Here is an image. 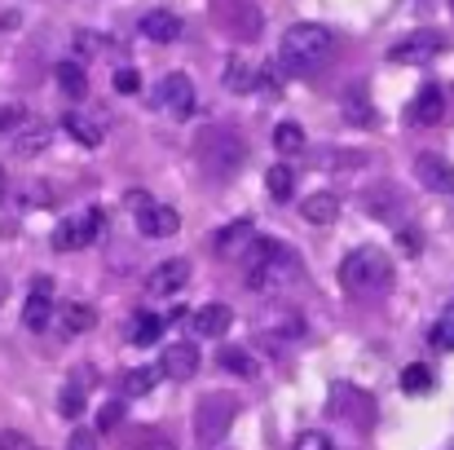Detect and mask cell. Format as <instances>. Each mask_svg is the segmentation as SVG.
Listing matches in <instances>:
<instances>
[{
  "instance_id": "1",
  "label": "cell",
  "mask_w": 454,
  "mask_h": 450,
  "mask_svg": "<svg viewBox=\"0 0 454 450\" xmlns=\"http://www.w3.org/2000/svg\"><path fill=\"white\" fill-rule=\"evenodd\" d=\"M331 49H335L331 27H322V22H296V27L283 31L278 58H283V71L309 75V71H317V67L331 58Z\"/></svg>"
},
{
  "instance_id": "2",
  "label": "cell",
  "mask_w": 454,
  "mask_h": 450,
  "mask_svg": "<svg viewBox=\"0 0 454 450\" xmlns=\"http://www.w3.org/2000/svg\"><path fill=\"white\" fill-rule=\"evenodd\" d=\"M292 279H301V261L278 239H256L247 252V288L252 292H278Z\"/></svg>"
},
{
  "instance_id": "3",
  "label": "cell",
  "mask_w": 454,
  "mask_h": 450,
  "mask_svg": "<svg viewBox=\"0 0 454 450\" xmlns=\"http://www.w3.org/2000/svg\"><path fill=\"white\" fill-rule=\"evenodd\" d=\"M393 283V261L380 248H357L340 261V288L348 296H380Z\"/></svg>"
},
{
  "instance_id": "4",
  "label": "cell",
  "mask_w": 454,
  "mask_h": 450,
  "mask_svg": "<svg viewBox=\"0 0 454 450\" xmlns=\"http://www.w3.org/2000/svg\"><path fill=\"white\" fill-rule=\"evenodd\" d=\"M239 415V402L230 393H207L199 402V415H194V438L199 446H216L225 433H230V420Z\"/></svg>"
},
{
  "instance_id": "5",
  "label": "cell",
  "mask_w": 454,
  "mask_h": 450,
  "mask_svg": "<svg viewBox=\"0 0 454 450\" xmlns=\"http://www.w3.org/2000/svg\"><path fill=\"white\" fill-rule=\"evenodd\" d=\"M446 49V40H442V31H411L406 40H397L393 49H388V62H402V67H424L428 58H437Z\"/></svg>"
},
{
  "instance_id": "6",
  "label": "cell",
  "mask_w": 454,
  "mask_h": 450,
  "mask_svg": "<svg viewBox=\"0 0 454 450\" xmlns=\"http://www.w3.org/2000/svg\"><path fill=\"white\" fill-rule=\"evenodd\" d=\"M102 208H89V212H80L75 221H62L58 230H53V248L58 252H71V248H89L98 234H102Z\"/></svg>"
},
{
  "instance_id": "7",
  "label": "cell",
  "mask_w": 454,
  "mask_h": 450,
  "mask_svg": "<svg viewBox=\"0 0 454 450\" xmlns=\"http://www.w3.org/2000/svg\"><path fill=\"white\" fill-rule=\"evenodd\" d=\"M49 322H53V274H40L27 292V304H22V327L44 331Z\"/></svg>"
},
{
  "instance_id": "8",
  "label": "cell",
  "mask_w": 454,
  "mask_h": 450,
  "mask_svg": "<svg viewBox=\"0 0 454 450\" xmlns=\"http://www.w3.org/2000/svg\"><path fill=\"white\" fill-rule=\"evenodd\" d=\"M159 107H163L168 115L185 120V115L194 111V80H190V75H181V71L163 75V84H159Z\"/></svg>"
},
{
  "instance_id": "9",
  "label": "cell",
  "mask_w": 454,
  "mask_h": 450,
  "mask_svg": "<svg viewBox=\"0 0 454 450\" xmlns=\"http://www.w3.org/2000/svg\"><path fill=\"white\" fill-rule=\"evenodd\" d=\"M185 283H190V261H181V257L159 261L151 274H146V292H151V296H172V292H181Z\"/></svg>"
},
{
  "instance_id": "10",
  "label": "cell",
  "mask_w": 454,
  "mask_h": 450,
  "mask_svg": "<svg viewBox=\"0 0 454 450\" xmlns=\"http://www.w3.org/2000/svg\"><path fill=\"white\" fill-rule=\"evenodd\" d=\"M415 177H419V186L433 190V194H454V163L442 159V154H419V159H415Z\"/></svg>"
},
{
  "instance_id": "11",
  "label": "cell",
  "mask_w": 454,
  "mask_h": 450,
  "mask_svg": "<svg viewBox=\"0 0 454 450\" xmlns=\"http://www.w3.org/2000/svg\"><path fill=\"white\" fill-rule=\"evenodd\" d=\"M176 225H181V212L168 208V203H146L137 212V234L142 239H168V234H176Z\"/></svg>"
},
{
  "instance_id": "12",
  "label": "cell",
  "mask_w": 454,
  "mask_h": 450,
  "mask_svg": "<svg viewBox=\"0 0 454 450\" xmlns=\"http://www.w3.org/2000/svg\"><path fill=\"white\" fill-rule=\"evenodd\" d=\"M159 371H163L168 380H194V371H199V349H194L190 340H176V344H168V349H163V362H159Z\"/></svg>"
},
{
  "instance_id": "13",
  "label": "cell",
  "mask_w": 454,
  "mask_h": 450,
  "mask_svg": "<svg viewBox=\"0 0 454 450\" xmlns=\"http://www.w3.org/2000/svg\"><path fill=\"white\" fill-rule=\"evenodd\" d=\"M442 115H446V93H442L437 84H424V89L415 93V102H411V124L433 129Z\"/></svg>"
},
{
  "instance_id": "14",
  "label": "cell",
  "mask_w": 454,
  "mask_h": 450,
  "mask_svg": "<svg viewBox=\"0 0 454 450\" xmlns=\"http://www.w3.org/2000/svg\"><path fill=\"white\" fill-rule=\"evenodd\" d=\"M190 322H194V331H199V336L216 340V336H225V331H230V322H234V309L212 300V304H199V309L190 313Z\"/></svg>"
},
{
  "instance_id": "15",
  "label": "cell",
  "mask_w": 454,
  "mask_h": 450,
  "mask_svg": "<svg viewBox=\"0 0 454 450\" xmlns=\"http://www.w3.org/2000/svg\"><path fill=\"white\" fill-rule=\"evenodd\" d=\"M142 36L154 40V44H172L176 36H181V18L176 13H168V9H151V13H142Z\"/></svg>"
},
{
  "instance_id": "16",
  "label": "cell",
  "mask_w": 454,
  "mask_h": 450,
  "mask_svg": "<svg viewBox=\"0 0 454 450\" xmlns=\"http://www.w3.org/2000/svg\"><path fill=\"white\" fill-rule=\"evenodd\" d=\"M239 243H252V221H247V217H239V221H230V225H221V230L212 234V252H216V257H234Z\"/></svg>"
},
{
  "instance_id": "17",
  "label": "cell",
  "mask_w": 454,
  "mask_h": 450,
  "mask_svg": "<svg viewBox=\"0 0 454 450\" xmlns=\"http://www.w3.org/2000/svg\"><path fill=\"white\" fill-rule=\"evenodd\" d=\"M84 402H89V384H84V375H71V380L62 384V393H58L62 420H80V415H84Z\"/></svg>"
},
{
  "instance_id": "18",
  "label": "cell",
  "mask_w": 454,
  "mask_h": 450,
  "mask_svg": "<svg viewBox=\"0 0 454 450\" xmlns=\"http://www.w3.org/2000/svg\"><path fill=\"white\" fill-rule=\"evenodd\" d=\"M62 129H67V133H71L80 146H89V150L102 146V138H106V133H102V124H98L93 115H84V111H71V115L62 120Z\"/></svg>"
},
{
  "instance_id": "19",
  "label": "cell",
  "mask_w": 454,
  "mask_h": 450,
  "mask_svg": "<svg viewBox=\"0 0 454 450\" xmlns=\"http://www.w3.org/2000/svg\"><path fill=\"white\" fill-rule=\"evenodd\" d=\"M93 327H98V309H93V304H84V300L75 304V300H71V304L62 309V336H89Z\"/></svg>"
},
{
  "instance_id": "20",
  "label": "cell",
  "mask_w": 454,
  "mask_h": 450,
  "mask_svg": "<svg viewBox=\"0 0 454 450\" xmlns=\"http://www.w3.org/2000/svg\"><path fill=\"white\" fill-rule=\"evenodd\" d=\"M301 212H304V221H309V225H331V221L340 217V199H335L331 190H322V194H309Z\"/></svg>"
},
{
  "instance_id": "21",
  "label": "cell",
  "mask_w": 454,
  "mask_h": 450,
  "mask_svg": "<svg viewBox=\"0 0 454 450\" xmlns=\"http://www.w3.org/2000/svg\"><path fill=\"white\" fill-rule=\"evenodd\" d=\"M261 84V71L247 62V58H230V67H225V89L230 93H252Z\"/></svg>"
},
{
  "instance_id": "22",
  "label": "cell",
  "mask_w": 454,
  "mask_h": 450,
  "mask_svg": "<svg viewBox=\"0 0 454 450\" xmlns=\"http://www.w3.org/2000/svg\"><path fill=\"white\" fill-rule=\"evenodd\" d=\"M58 84H62V93H67L71 102H80V98L89 93V75H84L80 62H58Z\"/></svg>"
},
{
  "instance_id": "23",
  "label": "cell",
  "mask_w": 454,
  "mask_h": 450,
  "mask_svg": "<svg viewBox=\"0 0 454 450\" xmlns=\"http://www.w3.org/2000/svg\"><path fill=\"white\" fill-rule=\"evenodd\" d=\"M265 190H270L278 203H287V199L296 194V172H292L287 163H274V168L265 172Z\"/></svg>"
},
{
  "instance_id": "24",
  "label": "cell",
  "mask_w": 454,
  "mask_h": 450,
  "mask_svg": "<svg viewBox=\"0 0 454 450\" xmlns=\"http://www.w3.org/2000/svg\"><path fill=\"white\" fill-rule=\"evenodd\" d=\"M265 331L270 336H278V340H287V336H301L304 331V318L296 309H274L270 318H265Z\"/></svg>"
},
{
  "instance_id": "25",
  "label": "cell",
  "mask_w": 454,
  "mask_h": 450,
  "mask_svg": "<svg viewBox=\"0 0 454 450\" xmlns=\"http://www.w3.org/2000/svg\"><path fill=\"white\" fill-rule=\"evenodd\" d=\"M221 367H225L230 375H239V380H252V375H256L252 349H221Z\"/></svg>"
},
{
  "instance_id": "26",
  "label": "cell",
  "mask_w": 454,
  "mask_h": 450,
  "mask_svg": "<svg viewBox=\"0 0 454 450\" xmlns=\"http://www.w3.org/2000/svg\"><path fill=\"white\" fill-rule=\"evenodd\" d=\"M274 146H278V154H301L304 150V129L296 124V120H283V124L274 129Z\"/></svg>"
},
{
  "instance_id": "27",
  "label": "cell",
  "mask_w": 454,
  "mask_h": 450,
  "mask_svg": "<svg viewBox=\"0 0 454 450\" xmlns=\"http://www.w3.org/2000/svg\"><path fill=\"white\" fill-rule=\"evenodd\" d=\"M159 336H163V318H154V313H137L133 327H129V340L133 344H154Z\"/></svg>"
},
{
  "instance_id": "28",
  "label": "cell",
  "mask_w": 454,
  "mask_h": 450,
  "mask_svg": "<svg viewBox=\"0 0 454 450\" xmlns=\"http://www.w3.org/2000/svg\"><path fill=\"white\" fill-rule=\"evenodd\" d=\"M402 389H406L411 398H419V393H428V389H433V371H428L424 362H411V367L402 371Z\"/></svg>"
},
{
  "instance_id": "29",
  "label": "cell",
  "mask_w": 454,
  "mask_h": 450,
  "mask_svg": "<svg viewBox=\"0 0 454 450\" xmlns=\"http://www.w3.org/2000/svg\"><path fill=\"white\" fill-rule=\"evenodd\" d=\"M154 380H159V371L154 367H137V371H129L124 375V398H146L154 389Z\"/></svg>"
},
{
  "instance_id": "30",
  "label": "cell",
  "mask_w": 454,
  "mask_h": 450,
  "mask_svg": "<svg viewBox=\"0 0 454 450\" xmlns=\"http://www.w3.org/2000/svg\"><path fill=\"white\" fill-rule=\"evenodd\" d=\"M124 424V402H106L102 411H98V433H111V429H120Z\"/></svg>"
},
{
  "instance_id": "31",
  "label": "cell",
  "mask_w": 454,
  "mask_h": 450,
  "mask_svg": "<svg viewBox=\"0 0 454 450\" xmlns=\"http://www.w3.org/2000/svg\"><path fill=\"white\" fill-rule=\"evenodd\" d=\"M344 115H348L353 124H375V111H371V107H366V102H362L357 93L348 98V107H344Z\"/></svg>"
},
{
  "instance_id": "32",
  "label": "cell",
  "mask_w": 454,
  "mask_h": 450,
  "mask_svg": "<svg viewBox=\"0 0 454 450\" xmlns=\"http://www.w3.org/2000/svg\"><path fill=\"white\" fill-rule=\"evenodd\" d=\"M67 450H98V433L93 429H71V438H67Z\"/></svg>"
},
{
  "instance_id": "33",
  "label": "cell",
  "mask_w": 454,
  "mask_h": 450,
  "mask_svg": "<svg viewBox=\"0 0 454 450\" xmlns=\"http://www.w3.org/2000/svg\"><path fill=\"white\" fill-rule=\"evenodd\" d=\"M296 450H335V442L326 438V433H317V429H309L296 438Z\"/></svg>"
},
{
  "instance_id": "34",
  "label": "cell",
  "mask_w": 454,
  "mask_h": 450,
  "mask_svg": "<svg viewBox=\"0 0 454 450\" xmlns=\"http://www.w3.org/2000/svg\"><path fill=\"white\" fill-rule=\"evenodd\" d=\"M22 203H27V208H35V203H53V190H49L44 181H31V186L22 190Z\"/></svg>"
},
{
  "instance_id": "35",
  "label": "cell",
  "mask_w": 454,
  "mask_h": 450,
  "mask_svg": "<svg viewBox=\"0 0 454 450\" xmlns=\"http://www.w3.org/2000/svg\"><path fill=\"white\" fill-rule=\"evenodd\" d=\"M433 344H437V349H454V313L446 318V322L433 327Z\"/></svg>"
},
{
  "instance_id": "36",
  "label": "cell",
  "mask_w": 454,
  "mask_h": 450,
  "mask_svg": "<svg viewBox=\"0 0 454 450\" xmlns=\"http://www.w3.org/2000/svg\"><path fill=\"white\" fill-rule=\"evenodd\" d=\"M115 89H120V93H137V89H142V75H137V71H129V67H124V71H120V75H115Z\"/></svg>"
},
{
  "instance_id": "37",
  "label": "cell",
  "mask_w": 454,
  "mask_h": 450,
  "mask_svg": "<svg viewBox=\"0 0 454 450\" xmlns=\"http://www.w3.org/2000/svg\"><path fill=\"white\" fill-rule=\"evenodd\" d=\"M35 146H44V129H27V133H22V142H18L22 154H31Z\"/></svg>"
},
{
  "instance_id": "38",
  "label": "cell",
  "mask_w": 454,
  "mask_h": 450,
  "mask_svg": "<svg viewBox=\"0 0 454 450\" xmlns=\"http://www.w3.org/2000/svg\"><path fill=\"white\" fill-rule=\"evenodd\" d=\"M22 120V107H0V133H9Z\"/></svg>"
},
{
  "instance_id": "39",
  "label": "cell",
  "mask_w": 454,
  "mask_h": 450,
  "mask_svg": "<svg viewBox=\"0 0 454 450\" xmlns=\"http://www.w3.org/2000/svg\"><path fill=\"white\" fill-rule=\"evenodd\" d=\"M93 49H98V40H93L89 31H75V53H80V58H89Z\"/></svg>"
},
{
  "instance_id": "40",
  "label": "cell",
  "mask_w": 454,
  "mask_h": 450,
  "mask_svg": "<svg viewBox=\"0 0 454 450\" xmlns=\"http://www.w3.org/2000/svg\"><path fill=\"white\" fill-rule=\"evenodd\" d=\"M402 252L406 257H419V234L415 230H402Z\"/></svg>"
},
{
  "instance_id": "41",
  "label": "cell",
  "mask_w": 454,
  "mask_h": 450,
  "mask_svg": "<svg viewBox=\"0 0 454 450\" xmlns=\"http://www.w3.org/2000/svg\"><path fill=\"white\" fill-rule=\"evenodd\" d=\"M133 450H176L172 442H163V438H146L142 446H133Z\"/></svg>"
},
{
  "instance_id": "42",
  "label": "cell",
  "mask_w": 454,
  "mask_h": 450,
  "mask_svg": "<svg viewBox=\"0 0 454 450\" xmlns=\"http://www.w3.org/2000/svg\"><path fill=\"white\" fill-rule=\"evenodd\" d=\"M18 446V438H0V450H13Z\"/></svg>"
},
{
  "instance_id": "43",
  "label": "cell",
  "mask_w": 454,
  "mask_h": 450,
  "mask_svg": "<svg viewBox=\"0 0 454 450\" xmlns=\"http://www.w3.org/2000/svg\"><path fill=\"white\" fill-rule=\"evenodd\" d=\"M4 190H9V181H4V168H0V199H4Z\"/></svg>"
},
{
  "instance_id": "44",
  "label": "cell",
  "mask_w": 454,
  "mask_h": 450,
  "mask_svg": "<svg viewBox=\"0 0 454 450\" xmlns=\"http://www.w3.org/2000/svg\"><path fill=\"white\" fill-rule=\"evenodd\" d=\"M450 313H454V304H450Z\"/></svg>"
},
{
  "instance_id": "45",
  "label": "cell",
  "mask_w": 454,
  "mask_h": 450,
  "mask_svg": "<svg viewBox=\"0 0 454 450\" xmlns=\"http://www.w3.org/2000/svg\"><path fill=\"white\" fill-rule=\"evenodd\" d=\"M450 4H454V0H450Z\"/></svg>"
}]
</instances>
